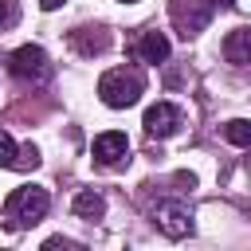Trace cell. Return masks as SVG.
Returning <instances> with one entry per match:
<instances>
[{
    "label": "cell",
    "mask_w": 251,
    "mask_h": 251,
    "mask_svg": "<svg viewBox=\"0 0 251 251\" xmlns=\"http://www.w3.org/2000/svg\"><path fill=\"white\" fill-rule=\"evenodd\" d=\"M47 208H51L47 188L24 184V188H16V192L4 200V220H8V227H27V224H39V220L47 216Z\"/></svg>",
    "instance_id": "obj_1"
},
{
    "label": "cell",
    "mask_w": 251,
    "mask_h": 251,
    "mask_svg": "<svg viewBox=\"0 0 251 251\" xmlns=\"http://www.w3.org/2000/svg\"><path fill=\"white\" fill-rule=\"evenodd\" d=\"M141 90H145L141 71H126V67H118V71H106V75L98 78V94H102V102L114 106V110L133 106V102L141 98Z\"/></svg>",
    "instance_id": "obj_2"
},
{
    "label": "cell",
    "mask_w": 251,
    "mask_h": 251,
    "mask_svg": "<svg viewBox=\"0 0 251 251\" xmlns=\"http://www.w3.org/2000/svg\"><path fill=\"white\" fill-rule=\"evenodd\" d=\"M8 71H12L16 78H24V82H43V78L51 75V63H47V51H43V47L24 43V47H16V51L8 55Z\"/></svg>",
    "instance_id": "obj_3"
},
{
    "label": "cell",
    "mask_w": 251,
    "mask_h": 251,
    "mask_svg": "<svg viewBox=\"0 0 251 251\" xmlns=\"http://www.w3.org/2000/svg\"><path fill=\"white\" fill-rule=\"evenodd\" d=\"M212 8H216V0H173V20H176L180 35H184V39L196 35V31L212 20Z\"/></svg>",
    "instance_id": "obj_4"
},
{
    "label": "cell",
    "mask_w": 251,
    "mask_h": 251,
    "mask_svg": "<svg viewBox=\"0 0 251 251\" xmlns=\"http://www.w3.org/2000/svg\"><path fill=\"white\" fill-rule=\"evenodd\" d=\"M153 216H157L161 231H165V235H173V239H180V235H188V231H192V212H188V204H184V200H161V204L153 208Z\"/></svg>",
    "instance_id": "obj_5"
},
{
    "label": "cell",
    "mask_w": 251,
    "mask_h": 251,
    "mask_svg": "<svg viewBox=\"0 0 251 251\" xmlns=\"http://www.w3.org/2000/svg\"><path fill=\"white\" fill-rule=\"evenodd\" d=\"M126 153H129V141H126V133L110 129V133L94 137V161H98V165L114 169V165H122V161H126Z\"/></svg>",
    "instance_id": "obj_6"
},
{
    "label": "cell",
    "mask_w": 251,
    "mask_h": 251,
    "mask_svg": "<svg viewBox=\"0 0 251 251\" xmlns=\"http://www.w3.org/2000/svg\"><path fill=\"white\" fill-rule=\"evenodd\" d=\"M176 126H180V110H176V106L157 102V106L145 110V129H149L153 137H169V133H176Z\"/></svg>",
    "instance_id": "obj_7"
},
{
    "label": "cell",
    "mask_w": 251,
    "mask_h": 251,
    "mask_svg": "<svg viewBox=\"0 0 251 251\" xmlns=\"http://www.w3.org/2000/svg\"><path fill=\"white\" fill-rule=\"evenodd\" d=\"M0 165L4 169H35L39 165V153H35V145H16L4 129H0Z\"/></svg>",
    "instance_id": "obj_8"
},
{
    "label": "cell",
    "mask_w": 251,
    "mask_h": 251,
    "mask_svg": "<svg viewBox=\"0 0 251 251\" xmlns=\"http://www.w3.org/2000/svg\"><path fill=\"white\" fill-rule=\"evenodd\" d=\"M224 59L235 63V67H247L251 63V27H235L224 39Z\"/></svg>",
    "instance_id": "obj_9"
},
{
    "label": "cell",
    "mask_w": 251,
    "mask_h": 251,
    "mask_svg": "<svg viewBox=\"0 0 251 251\" xmlns=\"http://www.w3.org/2000/svg\"><path fill=\"white\" fill-rule=\"evenodd\" d=\"M71 43H75L78 55H98V51L110 47V35H106L102 27H75V31H71Z\"/></svg>",
    "instance_id": "obj_10"
},
{
    "label": "cell",
    "mask_w": 251,
    "mask_h": 251,
    "mask_svg": "<svg viewBox=\"0 0 251 251\" xmlns=\"http://www.w3.org/2000/svg\"><path fill=\"white\" fill-rule=\"evenodd\" d=\"M133 51H137L141 63H161V59H169V39H165L161 31H145Z\"/></svg>",
    "instance_id": "obj_11"
},
{
    "label": "cell",
    "mask_w": 251,
    "mask_h": 251,
    "mask_svg": "<svg viewBox=\"0 0 251 251\" xmlns=\"http://www.w3.org/2000/svg\"><path fill=\"white\" fill-rule=\"evenodd\" d=\"M102 212H106V204H102L98 192H78V196H75V216H82V220H98Z\"/></svg>",
    "instance_id": "obj_12"
},
{
    "label": "cell",
    "mask_w": 251,
    "mask_h": 251,
    "mask_svg": "<svg viewBox=\"0 0 251 251\" xmlns=\"http://www.w3.org/2000/svg\"><path fill=\"white\" fill-rule=\"evenodd\" d=\"M224 137H227L231 145H251V122H243V118L227 122V126H224Z\"/></svg>",
    "instance_id": "obj_13"
},
{
    "label": "cell",
    "mask_w": 251,
    "mask_h": 251,
    "mask_svg": "<svg viewBox=\"0 0 251 251\" xmlns=\"http://www.w3.org/2000/svg\"><path fill=\"white\" fill-rule=\"evenodd\" d=\"M16 24V0H0V27Z\"/></svg>",
    "instance_id": "obj_14"
},
{
    "label": "cell",
    "mask_w": 251,
    "mask_h": 251,
    "mask_svg": "<svg viewBox=\"0 0 251 251\" xmlns=\"http://www.w3.org/2000/svg\"><path fill=\"white\" fill-rule=\"evenodd\" d=\"M39 4H43V8H47V12H55V8H59V4H63V0H39Z\"/></svg>",
    "instance_id": "obj_15"
}]
</instances>
